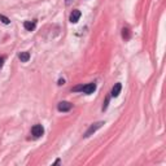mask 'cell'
Here are the masks:
<instances>
[{
  "instance_id": "cell-1",
  "label": "cell",
  "mask_w": 166,
  "mask_h": 166,
  "mask_svg": "<svg viewBox=\"0 0 166 166\" xmlns=\"http://www.w3.org/2000/svg\"><path fill=\"white\" fill-rule=\"evenodd\" d=\"M103 125H104V122H96V123H93V125H91L90 126V129L87 130V131H86V134L83 136H85V138H88V136H91L93 134V132H96L99 129H100V127L103 126Z\"/></svg>"
},
{
  "instance_id": "cell-2",
  "label": "cell",
  "mask_w": 166,
  "mask_h": 166,
  "mask_svg": "<svg viewBox=\"0 0 166 166\" xmlns=\"http://www.w3.org/2000/svg\"><path fill=\"white\" fill-rule=\"evenodd\" d=\"M31 134L34 135V138H40L44 134V129H43L42 125H34L31 129Z\"/></svg>"
},
{
  "instance_id": "cell-3",
  "label": "cell",
  "mask_w": 166,
  "mask_h": 166,
  "mask_svg": "<svg viewBox=\"0 0 166 166\" xmlns=\"http://www.w3.org/2000/svg\"><path fill=\"white\" fill-rule=\"evenodd\" d=\"M71 107H73V105L69 101H60L59 104H57V109H59L60 112H69V110L71 109Z\"/></svg>"
},
{
  "instance_id": "cell-4",
  "label": "cell",
  "mask_w": 166,
  "mask_h": 166,
  "mask_svg": "<svg viewBox=\"0 0 166 166\" xmlns=\"http://www.w3.org/2000/svg\"><path fill=\"white\" fill-rule=\"evenodd\" d=\"M81 16H82V13H81V11H78V9H75V11H73L70 13V22L71 23H77L79 21V18H81Z\"/></svg>"
},
{
  "instance_id": "cell-5",
  "label": "cell",
  "mask_w": 166,
  "mask_h": 166,
  "mask_svg": "<svg viewBox=\"0 0 166 166\" xmlns=\"http://www.w3.org/2000/svg\"><path fill=\"white\" fill-rule=\"evenodd\" d=\"M96 90V85L95 83H88V85L83 86V88H82V92L87 93V95H90V93H93V91Z\"/></svg>"
},
{
  "instance_id": "cell-6",
  "label": "cell",
  "mask_w": 166,
  "mask_h": 166,
  "mask_svg": "<svg viewBox=\"0 0 166 166\" xmlns=\"http://www.w3.org/2000/svg\"><path fill=\"white\" fill-rule=\"evenodd\" d=\"M121 90H122V85H121V83H115V85L113 86V88H112L110 95H112L113 97H117V96L119 95V92H121Z\"/></svg>"
},
{
  "instance_id": "cell-7",
  "label": "cell",
  "mask_w": 166,
  "mask_h": 166,
  "mask_svg": "<svg viewBox=\"0 0 166 166\" xmlns=\"http://www.w3.org/2000/svg\"><path fill=\"white\" fill-rule=\"evenodd\" d=\"M35 26H37V22H35V21H25V22H23V27L27 31H33L35 29Z\"/></svg>"
},
{
  "instance_id": "cell-8",
  "label": "cell",
  "mask_w": 166,
  "mask_h": 166,
  "mask_svg": "<svg viewBox=\"0 0 166 166\" xmlns=\"http://www.w3.org/2000/svg\"><path fill=\"white\" fill-rule=\"evenodd\" d=\"M18 57H20V60L22 62H27L29 60H30V53H29V52H21V53L18 55Z\"/></svg>"
},
{
  "instance_id": "cell-9",
  "label": "cell",
  "mask_w": 166,
  "mask_h": 166,
  "mask_svg": "<svg viewBox=\"0 0 166 166\" xmlns=\"http://www.w3.org/2000/svg\"><path fill=\"white\" fill-rule=\"evenodd\" d=\"M122 37H123L125 40L130 39V30L129 29H123V30H122Z\"/></svg>"
},
{
  "instance_id": "cell-10",
  "label": "cell",
  "mask_w": 166,
  "mask_h": 166,
  "mask_svg": "<svg viewBox=\"0 0 166 166\" xmlns=\"http://www.w3.org/2000/svg\"><path fill=\"white\" fill-rule=\"evenodd\" d=\"M0 20H1V22H3V23H5V25L11 23V20H9L8 17H5V16H3V14H0Z\"/></svg>"
},
{
  "instance_id": "cell-11",
  "label": "cell",
  "mask_w": 166,
  "mask_h": 166,
  "mask_svg": "<svg viewBox=\"0 0 166 166\" xmlns=\"http://www.w3.org/2000/svg\"><path fill=\"white\" fill-rule=\"evenodd\" d=\"M82 88H83V85L77 86V87H74V88H73V91H82Z\"/></svg>"
},
{
  "instance_id": "cell-12",
  "label": "cell",
  "mask_w": 166,
  "mask_h": 166,
  "mask_svg": "<svg viewBox=\"0 0 166 166\" xmlns=\"http://www.w3.org/2000/svg\"><path fill=\"white\" fill-rule=\"evenodd\" d=\"M64 83H65V81H64V79H59V83H57V85H59V86H62V85H64Z\"/></svg>"
},
{
  "instance_id": "cell-13",
  "label": "cell",
  "mask_w": 166,
  "mask_h": 166,
  "mask_svg": "<svg viewBox=\"0 0 166 166\" xmlns=\"http://www.w3.org/2000/svg\"><path fill=\"white\" fill-rule=\"evenodd\" d=\"M3 64H4V57H0V68L3 66Z\"/></svg>"
},
{
  "instance_id": "cell-14",
  "label": "cell",
  "mask_w": 166,
  "mask_h": 166,
  "mask_svg": "<svg viewBox=\"0 0 166 166\" xmlns=\"http://www.w3.org/2000/svg\"><path fill=\"white\" fill-rule=\"evenodd\" d=\"M60 162H61V160H56V161H55V165H59Z\"/></svg>"
},
{
  "instance_id": "cell-15",
  "label": "cell",
  "mask_w": 166,
  "mask_h": 166,
  "mask_svg": "<svg viewBox=\"0 0 166 166\" xmlns=\"http://www.w3.org/2000/svg\"><path fill=\"white\" fill-rule=\"evenodd\" d=\"M70 3H71V0H66V5H69Z\"/></svg>"
}]
</instances>
